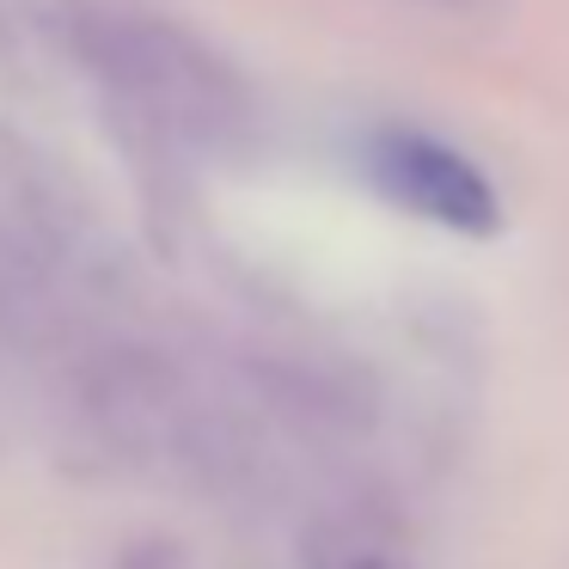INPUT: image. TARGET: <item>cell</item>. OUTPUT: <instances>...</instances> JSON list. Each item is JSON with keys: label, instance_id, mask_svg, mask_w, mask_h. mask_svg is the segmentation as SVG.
<instances>
[{"label": "cell", "instance_id": "1", "mask_svg": "<svg viewBox=\"0 0 569 569\" xmlns=\"http://www.w3.org/2000/svg\"><path fill=\"white\" fill-rule=\"evenodd\" d=\"M74 50L92 68V80H104L111 99H123L141 123H153L172 141L221 148L246 123V92L227 74V62L160 13L80 7Z\"/></svg>", "mask_w": 569, "mask_h": 569}, {"label": "cell", "instance_id": "2", "mask_svg": "<svg viewBox=\"0 0 569 569\" xmlns=\"http://www.w3.org/2000/svg\"><path fill=\"white\" fill-rule=\"evenodd\" d=\"M368 178L398 209H410L417 221L453 227V233H496V221H502L490 178L459 148L417 136V129H380L368 141Z\"/></svg>", "mask_w": 569, "mask_h": 569}, {"label": "cell", "instance_id": "3", "mask_svg": "<svg viewBox=\"0 0 569 569\" xmlns=\"http://www.w3.org/2000/svg\"><path fill=\"white\" fill-rule=\"evenodd\" d=\"M429 7H478V0H429Z\"/></svg>", "mask_w": 569, "mask_h": 569}]
</instances>
